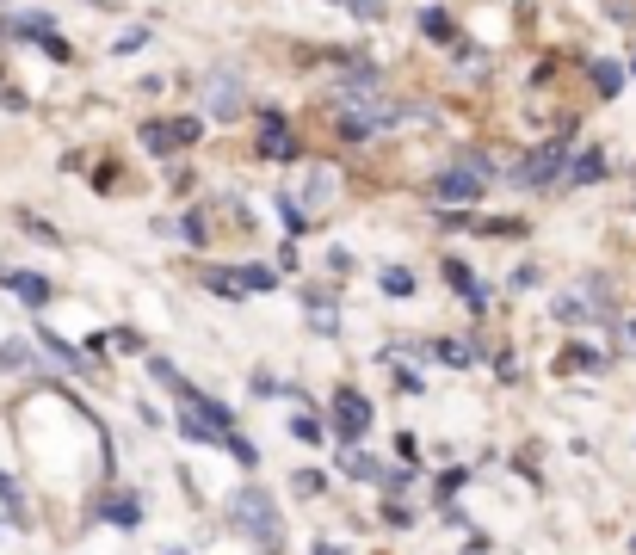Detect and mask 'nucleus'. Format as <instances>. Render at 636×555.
<instances>
[{
	"label": "nucleus",
	"instance_id": "f257e3e1",
	"mask_svg": "<svg viewBox=\"0 0 636 555\" xmlns=\"http://www.w3.org/2000/svg\"><path fill=\"white\" fill-rule=\"evenodd\" d=\"M173 395H180V432H186L192 444H223V432H229V407H223V401H210V395L192 389L186 377L173 383Z\"/></svg>",
	"mask_w": 636,
	"mask_h": 555
},
{
	"label": "nucleus",
	"instance_id": "f03ea898",
	"mask_svg": "<svg viewBox=\"0 0 636 555\" xmlns=\"http://www.w3.org/2000/svg\"><path fill=\"white\" fill-rule=\"evenodd\" d=\"M488 179H494V161L470 148V155H457V167H445L433 179V204H482Z\"/></svg>",
	"mask_w": 636,
	"mask_h": 555
},
{
	"label": "nucleus",
	"instance_id": "7ed1b4c3",
	"mask_svg": "<svg viewBox=\"0 0 636 555\" xmlns=\"http://www.w3.org/2000/svg\"><path fill=\"white\" fill-rule=\"evenodd\" d=\"M229 525L247 531L260 549H272V543H278V506H272V494L254 488V481H247V488H235V494H229Z\"/></svg>",
	"mask_w": 636,
	"mask_h": 555
},
{
	"label": "nucleus",
	"instance_id": "20e7f679",
	"mask_svg": "<svg viewBox=\"0 0 636 555\" xmlns=\"http://www.w3.org/2000/svg\"><path fill=\"white\" fill-rule=\"evenodd\" d=\"M136 136H143L149 155H180V148H192L204 136V118H155V124H143Z\"/></svg>",
	"mask_w": 636,
	"mask_h": 555
},
{
	"label": "nucleus",
	"instance_id": "39448f33",
	"mask_svg": "<svg viewBox=\"0 0 636 555\" xmlns=\"http://www.w3.org/2000/svg\"><path fill=\"white\" fill-rule=\"evenodd\" d=\"M328 426H334V438H340V444H359V438L371 432V401H365L359 389H334Z\"/></svg>",
	"mask_w": 636,
	"mask_h": 555
},
{
	"label": "nucleus",
	"instance_id": "423d86ee",
	"mask_svg": "<svg viewBox=\"0 0 636 555\" xmlns=\"http://www.w3.org/2000/svg\"><path fill=\"white\" fill-rule=\"evenodd\" d=\"M562 167H569V142H544V148H532V155H525L519 167H513V185H525V192H532V185H550Z\"/></svg>",
	"mask_w": 636,
	"mask_h": 555
},
{
	"label": "nucleus",
	"instance_id": "0eeeda50",
	"mask_svg": "<svg viewBox=\"0 0 636 555\" xmlns=\"http://www.w3.org/2000/svg\"><path fill=\"white\" fill-rule=\"evenodd\" d=\"M254 148H260L266 161H297V155H303L297 136H291V124H285V118H272V111L260 118V142H254Z\"/></svg>",
	"mask_w": 636,
	"mask_h": 555
},
{
	"label": "nucleus",
	"instance_id": "6e6552de",
	"mask_svg": "<svg viewBox=\"0 0 636 555\" xmlns=\"http://www.w3.org/2000/svg\"><path fill=\"white\" fill-rule=\"evenodd\" d=\"M445 278H451V284H457V296H464V309H476V315H482V309H488V290H482V284H476V272H470V266H464V259H445Z\"/></svg>",
	"mask_w": 636,
	"mask_h": 555
},
{
	"label": "nucleus",
	"instance_id": "1a4fd4ad",
	"mask_svg": "<svg viewBox=\"0 0 636 555\" xmlns=\"http://www.w3.org/2000/svg\"><path fill=\"white\" fill-rule=\"evenodd\" d=\"M420 37H427V44H457V37H464V31H457V19L445 13V7H420Z\"/></svg>",
	"mask_w": 636,
	"mask_h": 555
},
{
	"label": "nucleus",
	"instance_id": "9d476101",
	"mask_svg": "<svg viewBox=\"0 0 636 555\" xmlns=\"http://www.w3.org/2000/svg\"><path fill=\"white\" fill-rule=\"evenodd\" d=\"M7 290L19 296V303H31V309L50 303V278L44 272H7Z\"/></svg>",
	"mask_w": 636,
	"mask_h": 555
},
{
	"label": "nucleus",
	"instance_id": "9b49d317",
	"mask_svg": "<svg viewBox=\"0 0 636 555\" xmlns=\"http://www.w3.org/2000/svg\"><path fill=\"white\" fill-rule=\"evenodd\" d=\"M247 99H241V81H229V74H210V111L217 118H235Z\"/></svg>",
	"mask_w": 636,
	"mask_h": 555
},
{
	"label": "nucleus",
	"instance_id": "f8f14e48",
	"mask_svg": "<svg viewBox=\"0 0 636 555\" xmlns=\"http://www.w3.org/2000/svg\"><path fill=\"white\" fill-rule=\"evenodd\" d=\"M599 179H606V155H599V148H587V155L569 161V185H599Z\"/></svg>",
	"mask_w": 636,
	"mask_h": 555
},
{
	"label": "nucleus",
	"instance_id": "ddd939ff",
	"mask_svg": "<svg viewBox=\"0 0 636 555\" xmlns=\"http://www.w3.org/2000/svg\"><path fill=\"white\" fill-rule=\"evenodd\" d=\"M309 327L315 333H340V309L328 303V290H309Z\"/></svg>",
	"mask_w": 636,
	"mask_h": 555
},
{
	"label": "nucleus",
	"instance_id": "4468645a",
	"mask_svg": "<svg viewBox=\"0 0 636 555\" xmlns=\"http://www.w3.org/2000/svg\"><path fill=\"white\" fill-rule=\"evenodd\" d=\"M334 185H340V173H328V167H315V173H309V185H303V204H309V210H322V204L334 198Z\"/></svg>",
	"mask_w": 636,
	"mask_h": 555
},
{
	"label": "nucleus",
	"instance_id": "2eb2a0df",
	"mask_svg": "<svg viewBox=\"0 0 636 555\" xmlns=\"http://www.w3.org/2000/svg\"><path fill=\"white\" fill-rule=\"evenodd\" d=\"M476 235H494V241H519V235H525V222H519V216H482V222H476Z\"/></svg>",
	"mask_w": 636,
	"mask_h": 555
},
{
	"label": "nucleus",
	"instance_id": "dca6fc26",
	"mask_svg": "<svg viewBox=\"0 0 636 555\" xmlns=\"http://www.w3.org/2000/svg\"><path fill=\"white\" fill-rule=\"evenodd\" d=\"M7 31H13V37H31V44H44V37H50V31H56V25H50V19H44V13H19V19H13V25H7Z\"/></svg>",
	"mask_w": 636,
	"mask_h": 555
},
{
	"label": "nucleus",
	"instance_id": "f3484780",
	"mask_svg": "<svg viewBox=\"0 0 636 555\" xmlns=\"http://www.w3.org/2000/svg\"><path fill=\"white\" fill-rule=\"evenodd\" d=\"M377 284H383V296H396V303H402V296H414V272L408 266H383Z\"/></svg>",
	"mask_w": 636,
	"mask_h": 555
},
{
	"label": "nucleus",
	"instance_id": "a211bd4d",
	"mask_svg": "<svg viewBox=\"0 0 636 555\" xmlns=\"http://www.w3.org/2000/svg\"><path fill=\"white\" fill-rule=\"evenodd\" d=\"M173 235H180L186 247H204V241H210V235H204V210H186L180 222H173Z\"/></svg>",
	"mask_w": 636,
	"mask_h": 555
},
{
	"label": "nucleus",
	"instance_id": "6ab92c4d",
	"mask_svg": "<svg viewBox=\"0 0 636 555\" xmlns=\"http://www.w3.org/2000/svg\"><path fill=\"white\" fill-rule=\"evenodd\" d=\"M593 87H599V93H618V87H624V68H618V62H593Z\"/></svg>",
	"mask_w": 636,
	"mask_h": 555
},
{
	"label": "nucleus",
	"instance_id": "aec40b11",
	"mask_svg": "<svg viewBox=\"0 0 636 555\" xmlns=\"http://www.w3.org/2000/svg\"><path fill=\"white\" fill-rule=\"evenodd\" d=\"M105 518H112V525H136V518H143V500H112V506H105Z\"/></svg>",
	"mask_w": 636,
	"mask_h": 555
},
{
	"label": "nucleus",
	"instance_id": "412c9836",
	"mask_svg": "<svg viewBox=\"0 0 636 555\" xmlns=\"http://www.w3.org/2000/svg\"><path fill=\"white\" fill-rule=\"evenodd\" d=\"M278 216H285V235H303V204L291 192H278Z\"/></svg>",
	"mask_w": 636,
	"mask_h": 555
},
{
	"label": "nucleus",
	"instance_id": "4be33fe9",
	"mask_svg": "<svg viewBox=\"0 0 636 555\" xmlns=\"http://www.w3.org/2000/svg\"><path fill=\"white\" fill-rule=\"evenodd\" d=\"M204 284L217 290V296H241L247 284H241V272H204Z\"/></svg>",
	"mask_w": 636,
	"mask_h": 555
},
{
	"label": "nucleus",
	"instance_id": "5701e85b",
	"mask_svg": "<svg viewBox=\"0 0 636 555\" xmlns=\"http://www.w3.org/2000/svg\"><path fill=\"white\" fill-rule=\"evenodd\" d=\"M291 432H297L303 444H322V438H328V432H322V420H315V414H297V420H291Z\"/></svg>",
	"mask_w": 636,
	"mask_h": 555
},
{
	"label": "nucleus",
	"instance_id": "b1692460",
	"mask_svg": "<svg viewBox=\"0 0 636 555\" xmlns=\"http://www.w3.org/2000/svg\"><path fill=\"white\" fill-rule=\"evenodd\" d=\"M340 7H352V13H359V19L371 25V19H383V13H390V0H340Z\"/></svg>",
	"mask_w": 636,
	"mask_h": 555
},
{
	"label": "nucleus",
	"instance_id": "393cba45",
	"mask_svg": "<svg viewBox=\"0 0 636 555\" xmlns=\"http://www.w3.org/2000/svg\"><path fill=\"white\" fill-rule=\"evenodd\" d=\"M241 284H247V290H278V278H272L266 266H241Z\"/></svg>",
	"mask_w": 636,
	"mask_h": 555
},
{
	"label": "nucleus",
	"instance_id": "a878e982",
	"mask_svg": "<svg viewBox=\"0 0 636 555\" xmlns=\"http://www.w3.org/2000/svg\"><path fill=\"white\" fill-rule=\"evenodd\" d=\"M143 44H149V31H143V25H130V31L118 37V44H112V50H118V56H130V50H143Z\"/></svg>",
	"mask_w": 636,
	"mask_h": 555
},
{
	"label": "nucleus",
	"instance_id": "bb28decb",
	"mask_svg": "<svg viewBox=\"0 0 636 555\" xmlns=\"http://www.w3.org/2000/svg\"><path fill=\"white\" fill-rule=\"evenodd\" d=\"M464 481H470V475H464V469H445V475H439V500H451V494H457V488H464Z\"/></svg>",
	"mask_w": 636,
	"mask_h": 555
},
{
	"label": "nucleus",
	"instance_id": "cd10ccee",
	"mask_svg": "<svg viewBox=\"0 0 636 555\" xmlns=\"http://www.w3.org/2000/svg\"><path fill=\"white\" fill-rule=\"evenodd\" d=\"M149 370H155V383H161V389H173V383H180V370H173L167 358H149Z\"/></svg>",
	"mask_w": 636,
	"mask_h": 555
},
{
	"label": "nucleus",
	"instance_id": "c85d7f7f",
	"mask_svg": "<svg viewBox=\"0 0 636 555\" xmlns=\"http://www.w3.org/2000/svg\"><path fill=\"white\" fill-rule=\"evenodd\" d=\"M291 481H297V494H322V481H328V475H315V469H303V475H291Z\"/></svg>",
	"mask_w": 636,
	"mask_h": 555
},
{
	"label": "nucleus",
	"instance_id": "c756f323",
	"mask_svg": "<svg viewBox=\"0 0 636 555\" xmlns=\"http://www.w3.org/2000/svg\"><path fill=\"white\" fill-rule=\"evenodd\" d=\"M0 500H7V506L19 512V488H13V475H0Z\"/></svg>",
	"mask_w": 636,
	"mask_h": 555
},
{
	"label": "nucleus",
	"instance_id": "7c9ffc66",
	"mask_svg": "<svg viewBox=\"0 0 636 555\" xmlns=\"http://www.w3.org/2000/svg\"><path fill=\"white\" fill-rule=\"evenodd\" d=\"M315 555H340V549H334V543H315Z\"/></svg>",
	"mask_w": 636,
	"mask_h": 555
},
{
	"label": "nucleus",
	"instance_id": "2f4dec72",
	"mask_svg": "<svg viewBox=\"0 0 636 555\" xmlns=\"http://www.w3.org/2000/svg\"><path fill=\"white\" fill-rule=\"evenodd\" d=\"M464 555H488V549H482V543H470V549H464Z\"/></svg>",
	"mask_w": 636,
	"mask_h": 555
},
{
	"label": "nucleus",
	"instance_id": "473e14b6",
	"mask_svg": "<svg viewBox=\"0 0 636 555\" xmlns=\"http://www.w3.org/2000/svg\"><path fill=\"white\" fill-rule=\"evenodd\" d=\"M624 333H630V340H636V321H630V327H624Z\"/></svg>",
	"mask_w": 636,
	"mask_h": 555
},
{
	"label": "nucleus",
	"instance_id": "72a5a7b5",
	"mask_svg": "<svg viewBox=\"0 0 636 555\" xmlns=\"http://www.w3.org/2000/svg\"><path fill=\"white\" fill-rule=\"evenodd\" d=\"M630 555H636V537H630Z\"/></svg>",
	"mask_w": 636,
	"mask_h": 555
}]
</instances>
